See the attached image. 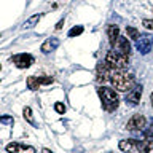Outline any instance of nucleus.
<instances>
[{"label": "nucleus", "mask_w": 153, "mask_h": 153, "mask_svg": "<svg viewBox=\"0 0 153 153\" xmlns=\"http://www.w3.org/2000/svg\"><path fill=\"white\" fill-rule=\"evenodd\" d=\"M110 83L113 85L115 89L126 93L134 86V76L132 74H128L124 70H112L110 74Z\"/></svg>", "instance_id": "f257e3e1"}, {"label": "nucleus", "mask_w": 153, "mask_h": 153, "mask_svg": "<svg viewBox=\"0 0 153 153\" xmlns=\"http://www.w3.org/2000/svg\"><path fill=\"white\" fill-rule=\"evenodd\" d=\"M97 94L100 97V102H102V107L105 112H115L120 105V99L118 94L115 93V89L107 88V86H100L97 89Z\"/></svg>", "instance_id": "f03ea898"}, {"label": "nucleus", "mask_w": 153, "mask_h": 153, "mask_svg": "<svg viewBox=\"0 0 153 153\" xmlns=\"http://www.w3.org/2000/svg\"><path fill=\"white\" fill-rule=\"evenodd\" d=\"M105 62H107L113 70H124L129 64V59H128V56H123V54H120V53H117L115 50H112V51L107 53V56H105Z\"/></svg>", "instance_id": "7ed1b4c3"}, {"label": "nucleus", "mask_w": 153, "mask_h": 153, "mask_svg": "<svg viewBox=\"0 0 153 153\" xmlns=\"http://www.w3.org/2000/svg\"><path fill=\"white\" fill-rule=\"evenodd\" d=\"M136 48L140 54H148L153 48V35L150 33H140L136 40Z\"/></svg>", "instance_id": "20e7f679"}, {"label": "nucleus", "mask_w": 153, "mask_h": 153, "mask_svg": "<svg viewBox=\"0 0 153 153\" xmlns=\"http://www.w3.org/2000/svg\"><path fill=\"white\" fill-rule=\"evenodd\" d=\"M11 62L18 69H27L33 64V56L29 53H19V54H14L11 57Z\"/></svg>", "instance_id": "39448f33"}, {"label": "nucleus", "mask_w": 153, "mask_h": 153, "mask_svg": "<svg viewBox=\"0 0 153 153\" xmlns=\"http://www.w3.org/2000/svg\"><path fill=\"white\" fill-rule=\"evenodd\" d=\"M140 97H142V85H134L132 88L128 91L124 100H126V104L136 107V105H139V102H140Z\"/></svg>", "instance_id": "423d86ee"}, {"label": "nucleus", "mask_w": 153, "mask_h": 153, "mask_svg": "<svg viewBox=\"0 0 153 153\" xmlns=\"http://www.w3.org/2000/svg\"><path fill=\"white\" fill-rule=\"evenodd\" d=\"M53 81H54L53 76H45V75L43 76H35V75H32V76L27 78V86H29V89L37 91L42 85H51Z\"/></svg>", "instance_id": "0eeeda50"}, {"label": "nucleus", "mask_w": 153, "mask_h": 153, "mask_svg": "<svg viewBox=\"0 0 153 153\" xmlns=\"http://www.w3.org/2000/svg\"><path fill=\"white\" fill-rule=\"evenodd\" d=\"M145 123H147V120L143 115H134V117L126 123V129L128 131H143Z\"/></svg>", "instance_id": "6e6552de"}, {"label": "nucleus", "mask_w": 153, "mask_h": 153, "mask_svg": "<svg viewBox=\"0 0 153 153\" xmlns=\"http://www.w3.org/2000/svg\"><path fill=\"white\" fill-rule=\"evenodd\" d=\"M113 50L117 53H120V54L129 57V54H131V43H129V40L126 37H118L115 45H113Z\"/></svg>", "instance_id": "1a4fd4ad"}, {"label": "nucleus", "mask_w": 153, "mask_h": 153, "mask_svg": "<svg viewBox=\"0 0 153 153\" xmlns=\"http://www.w3.org/2000/svg\"><path fill=\"white\" fill-rule=\"evenodd\" d=\"M7 152L8 153H35V148L30 145H22V143L11 142L7 145Z\"/></svg>", "instance_id": "9d476101"}, {"label": "nucleus", "mask_w": 153, "mask_h": 153, "mask_svg": "<svg viewBox=\"0 0 153 153\" xmlns=\"http://www.w3.org/2000/svg\"><path fill=\"white\" fill-rule=\"evenodd\" d=\"M112 67H110L107 62H100L97 65V80L105 83V81H110V74H112Z\"/></svg>", "instance_id": "9b49d317"}, {"label": "nucleus", "mask_w": 153, "mask_h": 153, "mask_svg": "<svg viewBox=\"0 0 153 153\" xmlns=\"http://www.w3.org/2000/svg\"><path fill=\"white\" fill-rule=\"evenodd\" d=\"M118 147H120V150L124 152V153H137V140H136V139L120 140Z\"/></svg>", "instance_id": "f8f14e48"}, {"label": "nucleus", "mask_w": 153, "mask_h": 153, "mask_svg": "<svg viewBox=\"0 0 153 153\" xmlns=\"http://www.w3.org/2000/svg\"><path fill=\"white\" fill-rule=\"evenodd\" d=\"M59 40L57 38H46L45 42H43V45H42V53H45V54H48V53H51V51H54L57 46H59Z\"/></svg>", "instance_id": "ddd939ff"}, {"label": "nucleus", "mask_w": 153, "mask_h": 153, "mask_svg": "<svg viewBox=\"0 0 153 153\" xmlns=\"http://www.w3.org/2000/svg\"><path fill=\"white\" fill-rule=\"evenodd\" d=\"M137 152L139 153H153V139L137 140Z\"/></svg>", "instance_id": "4468645a"}, {"label": "nucleus", "mask_w": 153, "mask_h": 153, "mask_svg": "<svg viewBox=\"0 0 153 153\" xmlns=\"http://www.w3.org/2000/svg\"><path fill=\"white\" fill-rule=\"evenodd\" d=\"M107 37H108V42H110V45H115V42H117V38L120 37V29L118 26H108L107 27Z\"/></svg>", "instance_id": "2eb2a0df"}, {"label": "nucleus", "mask_w": 153, "mask_h": 153, "mask_svg": "<svg viewBox=\"0 0 153 153\" xmlns=\"http://www.w3.org/2000/svg\"><path fill=\"white\" fill-rule=\"evenodd\" d=\"M40 18H42V14H33V16H30L29 19H26L22 24V27L24 29H32L33 26H37V22L40 21Z\"/></svg>", "instance_id": "dca6fc26"}, {"label": "nucleus", "mask_w": 153, "mask_h": 153, "mask_svg": "<svg viewBox=\"0 0 153 153\" xmlns=\"http://www.w3.org/2000/svg\"><path fill=\"white\" fill-rule=\"evenodd\" d=\"M22 117H24V120H26L27 123H30L32 126H37L35 120H33V115H32L30 107H24V110H22Z\"/></svg>", "instance_id": "f3484780"}, {"label": "nucleus", "mask_w": 153, "mask_h": 153, "mask_svg": "<svg viewBox=\"0 0 153 153\" xmlns=\"http://www.w3.org/2000/svg\"><path fill=\"white\" fill-rule=\"evenodd\" d=\"M126 32H128L129 38H132V40H137L139 35H140L137 29H136V27H132V26H128V27H126Z\"/></svg>", "instance_id": "a211bd4d"}, {"label": "nucleus", "mask_w": 153, "mask_h": 153, "mask_svg": "<svg viewBox=\"0 0 153 153\" xmlns=\"http://www.w3.org/2000/svg\"><path fill=\"white\" fill-rule=\"evenodd\" d=\"M80 33H83V26H75L69 30V37H76Z\"/></svg>", "instance_id": "6ab92c4d"}, {"label": "nucleus", "mask_w": 153, "mask_h": 153, "mask_svg": "<svg viewBox=\"0 0 153 153\" xmlns=\"http://www.w3.org/2000/svg\"><path fill=\"white\" fill-rule=\"evenodd\" d=\"M0 123L2 124H13L14 118L11 117V115H0Z\"/></svg>", "instance_id": "aec40b11"}, {"label": "nucleus", "mask_w": 153, "mask_h": 153, "mask_svg": "<svg viewBox=\"0 0 153 153\" xmlns=\"http://www.w3.org/2000/svg\"><path fill=\"white\" fill-rule=\"evenodd\" d=\"M143 137L145 139H153V120H152L150 126L143 129Z\"/></svg>", "instance_id": "412c9836"}, {"label": "nucleus", "mask_w": 153, "mask_h": 153, "mask_svg": "<svg viewBox=\"0 0 153 153\" xmlns=\"http://www.w3.org/2000/svg\"><path fill=\"white\" fill-rule=\"evenodd\" d=\"M54 110H56L57 113L64 115V113H65V105L62 104V102H56V104H54Z\"/></svg>", "instance_id": "4be33fe9"}, {"label": "nucleus", "mask_w": 153, "mask_h": 153, "mask_svg": "<svg viewBox=\"0 0 153 153\" xmlns=\"http://www.w3.org/2000/svg\"><path fill=\"white\" fill-rule=\"evenodd\" d=\"M142 24H143V27H147V29H150V30H153V21H152V19H143Z\"/></svg>", "instance_id": "5701e85b"}, {"label": "nucleus", "mask_w": 153, "mask_h": 153, "mask_svg": "<svg viewBox=\"0 0 153 153\" xmlns=\"http://www.w3.org/2000/svg\"><path fill=\"white\" fill-rule=\"evenodd\" d=\"M62 24H64V19H61V21L57 22V26H56V29H61V27H62Z\"/></svg>", "instance_id": "b1692460"}, {"label": "nucleus", "mask_w": 153, "mask_h": 153, "mask_svg": "<svg viewBox=\"0 0 153 153\" xmlns=\"http://www.w3.org/2000/svg\"><path fill=\"white\" fill-rule=\"evenodd\" d=\"M42 153H54V152H51L50 148H43V150H42Z\"/></svg>", "instance_id": "393cba45"}, {"label": "nucleus", "mask_w": 153, "mask_h": 153, "mask_svg": "<svg viewBox=\"0 0 153 153\" xmlns=\"http://www.w3.org/2000/svg\"><path fill=\"white\" fill-rule=\"evenodd\" d=\"M150 100H152V107H153V93L150 94Z\"/></svg>", "instance_id": "a878e982"}, {"label": "nucleus", "mask_w": 153, "mask_h": 153, "mask_svg": "<svg viewBox=\"0 0 153 153\" xmlns=\"http://www.w3.org/2000/svg\"><path fill=\"white\" fill-rule=\"evenodd\" d=\"M0 37H2V33H0Z\"/></svg>", "instance_id": "bb28decb"}]
</instances>
